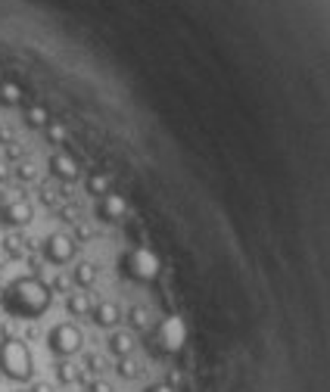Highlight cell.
<instances>
[{
  "mask_svg": "<svg viewBox=\"0 0 330 392\" xmlns=\"http://www.w3.org/2000/svg\"><path fill=\"white\" fill-rule=\"evenodd\" d=\"M97 215H100L103 221L116 224L128 215V202H125V196H118V193H106V196H100V202H97Z\"/></svg>",
  "mask_w": 330,
  "mask_h": 392,
  "instance_id": "ba28073f",
  "label": "cell"
},
{
  "mask_svg": "<svg viewBox=\"0 0 330 392\" xmlns=\"http://www.w3.org/2000/svg\"><path fill=\"white\" fill-rule=\"evenodd\" d=\"M25 125H28V128H47V125H50L47 109H44V106H32V109L25 112Z\"/></svg>",
  "mask_w": 330,
  "mask_h": 392,
  "instance_id": "ac0fdd59",
  "label": "cell"
},
{
  "mask_svg": "<svg viewBox=\"0 0 330 392\" xmlns=\"http://www.w3.org/2000/svg\"><path fill=\"white\" fill-rule=\"evenodd\" d=\"M147 392H175V386H171V383H156V386H149Z\"/></svg>",
  "mask_w": 330,
  "mask_h": 392,
  "instance_id": "d4e9b609",
  "label": "cell"
},
{
  "mask_svg": "<svg viewBox=\"0 0 330 392\" xmlns=\"http://www.w3.org/2000/svg\"><path fill=\"white\" fill-rule=\"evenodd\" d=\"M28 392H54V386H50V383H32Z\"/></svg>",
  "mask_w": 330,
  "mask_h": 392,
  "instance_id": "484cf974",
  "label": "cell"
},
{
  "mask_svg": "<svg viewBox=\"0 0 330 392\" xmlns=\"http://www.w3.org/2000/svg\"><path fill=\"white\" fill-rule=\"evenodd\" d=\"M50 302H54V290L41 281V277H19L4 290L0 305L6 314L22 321H37L41 314H47Z\"/></svg>",
  "mask_w": 330,
  "mask_h": 392,
  "instance_id": "6da1fadb",
  "label": "cell"
},
{
  "mask_svg": "<svg viewBox=\"0 0 330 392\" xmlns=\"http://www.w3.org/2000/svg\"><path fill=\"white\" fill-rule=\"evenodd\" d=\"M50 171H54V178H59V180H78V175H81L78 162H75L72 156H66V153L50 156Z\"/></svg>",
  "mask_w": 330,
  "mask_h": 392,
  "instance_id": "30bf717a",
  "label": "cell"
},
{
  "mask_svg": "<svg viewBox=\"0 0 330 392\" xmlns=\"http://www.w3.org/2000/svg\"><path fill=\"white\" fill-rule=\"evenodd\" d=\"M87 193L106 196L109 193V178L106 175H91V178H87Z\"/></svg>",
  "mask_w": 330,
  "mask_h": 392,
  "instance_id": "d6986e66",
  "label": "cell"
},
{
  "mask_svg": "<svg viewBox=\"0 0 330 392\" xmlns=\"http://www.w3.org/2000/svg\"><path fill=\"white\" fill-rule=\"evenodd\" d=\"M41 202H44V206H56V190L44 187V190H41Z\"/></svg>",
  "mask_w": 330,
  "mask_h": 392,
  "instance_id": "603a6c76",
  "label": "cell"
},
{
  "mask_svg": "<svg viewBox=\"0 0 330 392\" xmlns=\"http://www.w3.org/2000/svg\"><path fill=\"white\" fill-rule=\"evenodd\" d=\"M32 218H35V209L28 200H10L0 206V221L6 228H25V224H32Z\"/></svg>",
  "mask_w": 330,
  "mask_h": 392,
  "instance_id": "52a82bcc",
  "label": "cell"
},
{
  "mask_svg": "<svg viewBox=\"0 0 330 392\" xmlns=\"http://www.w3.org/2000/svg\"><path fill=\"white\" fill-rule=\"evenodd\" d=\"M122 274L125 277H131V281H138V283H153L156 277H159V259H156V252H149L147 246H138V250H131L128 255H122Z\"/></svg>",
  "mask_w": 330,
  "mask_h": 392,
  "instance_id": "3957f363",
  "label": "cell"
},
{
  "mask_svg": "<svg viewBox=\"0 0 330 392\" xmlns=\"http://www.w3.org/2000/svg\"><path fill=\"white\" fill-rule=\"evenodd\" d=\"M116 374L122 376V380H138V376H140V365H138V361H134L131 355H128V358H118Z\"/></svg>",
  "mask_w": 330,
  "mask_h": 392,
  "instance_id": "e0dca14e",
  "label": "cell"
},
{
  "mask_svg": "<svg viewBox=\"0 0 330 392\" xmlns=\"http://www.w3.org/2000/svg\"><path fill=\"white\" fill-rule=\"evenodd\" d=\"M97 274H100V271H97L94 262H78V265L72 268V281L78 283L81 290H91V286L97 283Z\"/></svg>",
  "mask_w": 330,
  "mask_h": 392,
  "instance_id": "4fadbf2b",
  "label": "cell"
},
{
  "mask_svg": "<svg viewBox=\"0 0 330 392\" xmlns=\"http://www.w3.org/2000/svg\"><path fill=\"white\" fill-rule=\"evenodd\" d=\"M0 374L13 383H32L35 376V355L25 345V339L6 336L0 343Z\"/></svg>",
  "mask_w": 330,
  "mask_h": 392,
  "instance_id": "7a4b0ae2",
  "label": "cell"
},
{
  "mask_svg": "<svg viewBox=\"0 0 330 392\" xmlns=\"http://www.w3.org/2000/svg\"><path fill=\"white\" fill-rule=\"evenodd\" d=\"M156 343H159L162 355H175V352H181L184 343H187V324H184V318L169 314V318L159 324V330H156Z\"/></svg>",
  "mask_w": 330,
  "mask_h": 392,
  "instance_id": "5b68a950",
  "label": "cell"
},
{
  "mask_svg": "<svg viewBox=\"0 0 330 392\" xmlns=\"http://www.w3.org/2000/svg\"><path fill=\"white\" fill-rule=\"evenodd\" d=\"M128 324H131L134 330H149V324H153V318H149V308H144V305L128 308Z\"/></svg>",
  "mask_w": 330,
  "mask_h": 392,
  "instance_id": "2e32d148",
  "label": "cell"
},
{
  "mask_svg": "<svg viewBox=\"0 0 330 392\" xmlns=\"http://www.w3.org/2000/svg\"><path fill=\"white\" fill-rule=\"evenodd\" d=\"M16 178L22 180V184H28V180H35V178H37V169H35V162H19V165H16Z\"/></svg>",
  "mask_w": 330,
  "mask_h": 392,
  "instance_id": "ffe728a7",
  "label": "cell"
},
{
  "mask_svg": "<svg viewBox=\"0 0 330 392\" xmlns=\"http://www.w3.org/2000/svg\"><path fill=\"white\" fill-rule=\"evenodd\" d=\"M56 380L63 383V386H72V383L81 380V371L72 365V361H59V365H56Z\"/></svg>",
  "mask_w": 330,
  "mask_h": 392,
  "instance_id": "9a60e30c",
  "label": "cell"
},
{
  "mask_svg": "<svg viewBox=\"0 0 330 392\" xmlns=\"http://www.w3.org/2000/svg\"><path fill=\"white\" fill-rule=\"evenodd\" d=\"M0 103L4 106H22V87L13 85V81H4L0 85Z\"/></svg>",
  "mask_w": 330,
  "mask_h": 392,
  "instance_id": "5bb4252c",
  "label": "cell"
},
{
  "mask_svg": "<svg viewBox=\"0 0 330 392\" xmlns=\"http://www.w3.org/2000/svg\"><path fill=\"white\" fill-rule=\"evenodd\" d=\"M91 296L87 293H81V290H75V293H69L66 296V312L72 314V318H87L91 314Z\"/></svg>",
  "mask_w": 330,
  "mask_h": 392,
  "instance_id": "7c38bea8",
  "label": "cell"
},
{
  "mask_svg": "<svg viewBox=\"0 0 330 392\" xmlns=\"http://www.w3.org/2000/svg\"><path fill=\"white\" fill-rule=\"evenodd\" d=\"M81 345H85V333H81V327H75V324H56L54 330L47 333V349L54 352L56 358H72L81 352Z\"/></svg>",
  "mask_w": 330,
  "mask_h": 392,
  "instance_id": "277c9868",
  "label": "cell"
},
{
  "mask_svg": "<svg viewBox=\"0 0 330 392\" xmlns=\"http://www.w3.org/2000/svg\"><path fill=\"white\" fill-rule=\"evenodd\" d=\"M6 252H10V255H22V252H25V243H22L19 237H10V240H6Z\"/></svg>",
  "mask_w": 330,
  "mask_h": 392,
  "instance_id": "7402d4cb",
  "label": "cell"
},
{
  "mask_svg": "<svg viewBox=\"0 0 330 392\" xmlns=\"http://www.w3.org/2000/svg\"><path fill=\"white\" fill-rule=\"evenodd\" d=\"M91 321L103 330H116L118 321H122V308H118L116 302H100V305L91 308Z\"/></svg>",
  "mask_w": 330,
  "mask_h": 392,
  "instance_id": "9c48e42d",
  "label": "cell"
},
{
  "mask_svg": "<svg viewBox=\"0 0 330 392\" xmlns=\"http://www.w3.org/2000/svg\"><path fill=\"white\" fill-rule=\"evenodd\" d=\"M44 131H47V140H50V143H63V140H66V128L59 125V122H50L47 128H44Z\"/></svg>",
  "mask_w": 330,
  "mask_h": 392,
  "instance_id": "44dd1931",
  "label": "cell"
},
{
  "mask_svg": "<svg viewBox=\"0 0 330 392\" xmlns=\"http://www.w3.org/2000/svg\"><path fill=\"white\" fill-rule=\"evenodd\" d=\"M106 349H109L116 358H128L131 352H134V336L128 333V330H112Z\"/></svg>",
  "mask_w": 330,
  "mask_h": 392,
  "instance_id": "8fae6325",
  "label": "cell"
},
{
  "mask_svg": "<svg viewBox=\"0 0 330 392\" xmlns=\"http://www.w3.org/2000/svg\"><path fill=\"white\" fill-rule=\"evenodd\" d=\"M87 392H116V389H112L106 380H94L91 386H87Z\"/></svg>",
  "mask_w": 330,
  "mask_h": 392,
  "instance_id": "cb8c5ba5",
  "label": "cell"
},
{
  "mask_svg": "<svg viewBox=\"0 0 330 392\" xmlns=\"http://www.w3.org/2000/svg\"><path fill=\"white\" fill-rule=\"evenodd\" d=\"M6 180H10V165L0 162V184H6Z\"/></svg>",
  "mask_w": 330,
  "mask_h": 392,
  "instance_id": "4316f807",
  "label": "cell"
},
{
  "mask_svg": "<svg viewBox=\"0 0 330 392\" xmlns=\"http://www.w3.org/2000/svg\"><path fill=\"white\" fill-rule=\"evenodd\" d=\"M75 240L69 233H50L47 240H44V259L50 262V265H69L75 259Z\"/></svg>",
  "mask_w": 330,
  "mask_h": 392,
  "instance_id": "8992f818",
  "label": "cell"
}]
</instances>
